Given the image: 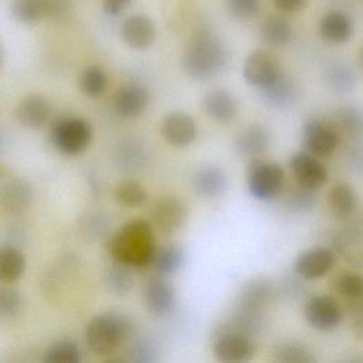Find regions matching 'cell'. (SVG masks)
I'll use <instances>...</instances> for the list:
<instances>
[{
    "label": "cell",
    "mask_w": 363,
    "mask_h": 363,
    "mask_svg": "<svg viewBox=\"0 0 363 363\" xmlns=\"http://www.w3.org/2000/svg\"><path fill=\"white\" fill-rule=\"evenodd\" d=\"M52 112L50 101L41 95H29L21 101L18 120L27 128L39 129L48 123Z\"/></svg>",
    "instance_id": "cell-22"
},
{
    "label": "cell",
    "mask_w": 363,
    "mask_h": 363,
    "mask_svg": "<svg viewBox=\"0 0 363 363\" xmlns=\"http://www.w3.org/2000/svg\"><path fill=\"white\" fill-rule=\"evenodd\" d=\"M135 323L121 312H105L93 318L86 329V341L99 356H109L135 335Z\"/></svg>",
    "instance_id": "cell-3"
},
{
    "label": "cell",
    "mask_w": 363,
    "mask_h": 363,
    "mask_svg": "<svg viewBox=\"0 0 363 363\" xmlns=\"http://www.w3.org/2000/svg\"><path fill=\"white\" fill-rule=\"evenodd\" d=\"M230 62V52L211 31L195 33L182 56V67L195 80H208L220 75Z\"/></svg>",
    "instance_id": "cell-1"
},
{
    "label": "cell",
    "mask_w": 363,
    "mask_h": 363,
    "mask_svg": "<svg viewBox=\"0 0 363 363\" xmlns=\"http://www.w3.org/2000/svg\"><path fill=\"white\" fill-rule=\"evenodd\" d=\"M303 145L313 156L326 158L337 150L339 133L331 123L320 118H311L303 126Z\"/></svg>",
    "instance_id": "cell-7"
},
{
    "label": "cell",
    "mask_w": 363,
    "mask_h": 363,
    "mask_svg": "<svg viewBox=\"0 0 363 363\" xmlns=\"http://www.w3.org/2000/svg\"><path fill=\"white\" fill-rule=\"evenodd\" d=\"M291 173L299 186L315 191L324 186L328 172L324 163L310 152H297L289 161Z\"/></svg>",
    "instance_id": "cell-9"
},
{
    "label": "cell",
    "mask_w": 363,
    "mask_h": 363,
    "mask_svg": "<svg viewBox=\"0 0 363 363\" xmlns=\"http://www.w3.org/2000/svg\"><path fill=\"white\" fill-rule=\"evenodd\" d=\"M335 255L326 247L301 252L295 260V271L303 279L314 280L326 275L335 265Z\"/></svg>",
    "instance_id": "cell-13"
},
{
    "label": "cell",
    "mask_w": 363,
    "mask_h": 363,
    "mask_svg": "<svg viewBox=\"0 0 363 363\" xmlns=\"http://www.w3.org/2000/svg\"><path fill=\"white\" fill-rule=\"evenodd\" d=\"M281 73L279 61L267 50H255L244 63V79L259 90L271 86Z\"/></svg>",
    "instance_id": "cell-8"
},
{
    "label": "cell",
    "mask_w": 363,
    "mask_h": 363,
    "mask_svg": "<svg viewBox=\"0 0 363 363\" xmlns=\"http://www.w3.org/2000/svg\"><path fill=\"white\" fill-rule=\"evenodd\" d=\"M260 35L263 41L271 45H286L292 39V27L286 18L271 14L261 23Z\"/></svg>",
    "instance_id": "cell-28"
},
{
    "label": "cell",
    "mask_w": 363,
    "mask_h": 363,
    "mask_svg": "<svg viewBox=\"0 0 363 363\" xmlns=\"http://www.w3.org/2000/svg\"><path fill=\"white\" fill-rule=\"evenodd\" d=\"M156 248L152 225L144 220L126 223L108 243V250L116 262L139 269L150 267Z\"/></svg>",
    "instance_id": "cell-2"
},
{
    "label": "cell",
    "mask_w": 363,
    "mask_h": 363,
    "mask_svg": "<svg viewBox=\"0 0 363 363\" xmlns=\"http://www.w3.org/2000/svg\"><path fill=\"white\" fill-rule=\"evenodd\" d=\"M314 191L299 186V190L295 191L290 197L291 209L294 211H307L312 209L315 203L316 197Z\"/></svg>",
    "instance_id": "cell-41"
},
{
    "label": "cell",
    "mask_w": 363,
    "mask_h": 363,
    "mask_svg": "<svg viewBox=\"0 0 363 363\" xmlns=\"http://www.w3.org/2000/svg\"><path fill=\"white\" fill-rule=\"evenodd\" d=\"M129 267L123 263L116 262L106 272V286L116 296H124L133 289V276Z\"/></svg>",
    "instance_id": "cell-30"
},
{
    "label": "cell",
    "mask_w": 363,
    "mask_h": 363,
    "mask_svg": "<svg viewBox=\"0 0 363 363\" xmlns=\"http://www.w3.org/2000/svg\"><path fill=\"white\" fill-rule=\"evenodd\" d=\"M143 296L148 310L156 315L169 313L175 307V290L164 278L152 277L148 279L144 284Z\"/></svg>",
    "instance_id": "cell-14"
},
{
    "label": "cell",
    "mask_w": 363,
    "mask_h": 363,
    "mask_svg": "<svg viewBox=\"0 0 363 363\" xmlns=\"http://www.w3.org/2000/svg\"><path fill=\"white\" fill-rule=\"evenodd\" d=\"M212 346L214 356L220 362H247L255 354L252 337L218 327L214 329L212 335Z\"/></svg>",
    "instance_id": "cell-6"
},
{
    "label": "cell",
    "mask_w": 363,
    "mask_h": 363,
    "mask_svg": "<svg viewBox=\"0 0 363 363\" xmlns=\"http://www.w3.org/2000/svg\"><path fill=\"white\" fill-rule=\"evenodd\" d=\"M26 267L24 255L14 247H5L0 252V279L13 284L21 279Z\"/></svg>",
    "instance_id": "cell-29"
},
{
    "label": "cell",
    "mask_w": 363,
    "mask_h": 363,
    "mask_svg": "<svg viewBox=\"0 0 363 363\" xmlns=\"http://www.w3.org/2000/svg\"><path fill=\"white\" fill-rule=\"evenodd\" d=\"M325 77L330 88L340 92H350L356 86V77L352 69L340 61L328 65Z\"/></svg>",
    "instance_id": "cell-34"
},
{
    "label": "cell",
    "mask_w": 363,
    "mask_h": 363,
    "mask_svg": "<svg viewBox=\"0 0 363 363\" xmlns=\"http://www.w3.org/2000/svg\"><path fill=\"white\" fill-rule=\"evenodd\" d=\"M150 95L147 89L139 84H128L116 92L114 108L123 118H135L147 109Z\"/></svg>",
    "instance_id": "cell-18"
},
{
    "label": "cell",
    "mask_w": 363,
    "mask_h": 363,
    "mask_svg": "<svg viewBox=\"0 0 363 363\" xmlns=\"http://www.w3.org/2000/svg\"><path fill=\"white\" fill-rule=\"evenodd\" d=\"M116 199L124 207H140L147 199V193L137 180L127 179L116 186Z\"/></svg>",
    "instance_id": "cell-36"
},
{
    "label": "cell",
    "mask_w": 363,
    "mask_h": 363,
    "mask_svg": "<svg viewBox=\"0 0 363 363\" xmlns=\"http://www.w3.org/2000/svg\"><path fill=\"white\" fill-rule=\"evenodd\" d=\"M122 35L127 45L135 50H143L154 43L156 27L146 16H131L123 25Z\"/></svg>",
    "instance_id": "cell-21"
},
{
    "label": "cell",
    "mask_w": 363,
    "mask_h": 363,
    "mask_svg": "<svg viewBox=\"0 0 363 363\" xmlns=\"http://www.w3.org/2000/svg\"><path fill=\"white\" fill-rule=\"evenodd\" d=\"M90 218V223L88 225H84V228L89 229L90 235L94 237V235H101V233H105L106 229L108 228L105 218L101 216H92Z\"/></svg>",
    "instance_id": "cell-44"
},
{
    "label": "cell",
    "mask_w": 363,
    "mask_h": 363,
    "mask_svg": "<svg viewBox=\"0 0 363 363\" xmlns=\"http://www.w3.org/2000/svg\"><path fill=\"white\" fill-rule=\"evenodd\" d=\"M203 109L216 122L230 123L238 113V103L233 94L225 90H214L203 99Z\"/></svg>",
    "instance_id": "cell-23"
},
{
    "label": "cell",
    "mask_w": 363,
    "mask_h": 363,
    "mask_svg": "<svg viewBox=\"0 0 363 363\" xmlns=\"http://www.w3.org/2000/svg\"><path fill=\"white\" fill-rule=\"evenodd\" d=\"M43 361L46 363H79L82 352L74 342L61 340L50 346L44 354Z\"/></svg>",
    "instance_id": "cell-35"
},
{
    "label": "cell",
    "mask_w": 363,
    "mask_h": 363,
    "mask_svg": "<svg viewBox=\"0 0 363 363\" xmlns=\"http://www.w3.org/2000/svg\"><path fill=\"white\" fill-rule=\"evenodd\" d=\"M359 62H360L361 67H363V46L361 48L360 52H359Z\"/></svg>",
    "instance_id": "cell-46"
},
{
    "label": "cell",
    "mask_w": 363,
    "mask_h": 363,
    "mask_svg": "<svg viewBox=\"0 0 363 363\" xmlns=\"http://www.w3.org/2000/svg\"><path fill=\"white\" fill-rule=\"evenodd\" d=\"M150 216L155 226L161 233L169 235L184 226L188 211L186 205L178 197L167 195L155 203Z\"/></svg>",
    "instance_id": "cell-12"
},
{
    "label": "cell",
    "mask_w": 363,
    "mask_h": 363,
    "mask_svg": "<svg viewBox=\"0 0 363 363\" xmlns=\"http://www.w3.org/2000/svg\"><path fill=\"white\" fill-rule=\"evenodd\" d=\"M303 314L310 326L322 331L333 330L342 320L341 307L328 295L309 297L306 301Z\"/></svg>",
    "instance_id": "cell-10"
},
{
    "label": "cell",
    "mask_w": 363,
    "mask_h": 363,
    "mask_svg": "<svg viewBox=\"0 0 363 363\" xmlns=\"http://www.w3.org/2000/svg\"><path fill=\"white\" fill-rule=\"evenodd\" d=\"M339 128L352 139L363 135V111L357 106H345L335 113Z\"/></svg>",
    "instance_id": "cell-33"
},
{
    "label": "cell",
    "mask_w": 363,
    "mask_h": 363,
    "mask_svg": "<svg viewBox=\"0 0 363 363\" xmlns=\"http://www.w3.org/2000/svg\"><path fill=\"white\" fill-rule=\"evenodd\" d=\"M82 93L91 99L101 97L108 86V77L105 71L96 65H91L82 71L79 78Z\"/></svg>",
    "instance_id": "cell-32"
},
{
    "label": "cell",
    "mask_w": 363,
    "mask_h": 363,
    "mask_svg": "<svg viewBox=\"0 0 363 363\" xmlns=\"http://www.w3.org/2000/svg\"><path fill=\"white\" fill-rule=\"evenodd\" d=\"M335 288L341 296L354 301L363 296V276L354 272L340 274L335 278Z\"/></svg>",
    "instance_id": "cell-37"
},
{
    "label": "cell",
    "mask_w": 363,
    "mask_h": 363,
    "mask_svg": "<svg viewBox=\"0 0 363 363\" xmlns=\"http://www.w3.org/2000/svg\"><path fill=\"white\" fill-rule=\"evenodd\" d=\"M186 263V252L177 243H167L157 247L150 267L158 275L169 276L177 273Z\"/></svg>",
    "instance_id": "cell-25"
},
{
    "label": "cell",
    "mask_w": 363,
    "mask_h": 363,
    "mask_svg": "<svg viewBox=\"0 0 363 363\" xmlns=\"http://www.w3.org/2000/svg\"><path fill=\"white\" fill-rule=\"evenodd\" d=\"M127 360L135 363L157 362L159 360L158 347L150 340H137L127 350Z\"/></svg>",
    "instance_id": "cell-38"
},
{
    "label": "cell",
    "mask_w": 363,
    "mask_h": 363,
    "mask_svg": "<svg viewBox=\"0 0 363 363\" xmlns=\"http://www.w3.org/2000/svg\"><path fill=\"white\" fill-rule=\"evenodd\" d=\"M67 9V0H13L11 13L18 22L33 25L55 18Z\"/></svg>",
    "instance_id": "cell-11"
},
{
    "label": "cell",
    "mask_w": 363,
    "mask_h": 363,
    "mask_svg": "<svg viewBox=\"0 0 363 363\" xmlns=\"http://www.w3.org/2000/svg\"><path fill=\"white\" fill-rule=\"evenodd\" d=\"M354 305H352L350 316H352V327L354 333L359 337H363V296L361 298L354 299Z\"/></svg>",
    "instance_id": "cell-42"
},
{
    "label": "cell",
    "mask_w": 363,
    "mask_h": 363,
    "mask_svg": "<svg viewBox=\"0 0 363 363\" xmlns=\"http://www.w3.org/2000/svg\"><path fill=\"white\" fill-rule=\"evenodd\" d=\"M192 184L199 196L216 199L226 190L227 178L220 167L208 165L196 172Z\"/></svg>",
    "instance_id": "cell-24"
},
{
    "label": "cell",
    "mask_w": 363,
    "mask_h": 363,
    "mask_svg": "<svg viewBox=\"0 0 363 363\" xmlns=\"http://www.w3.org/2000/svg\"><path fill=\"white\" fill-rule=\"evenodd\" d=\"M273 356L280 363H312L316 361L309 348L293 341L278 343L274 347Z\"/></svg>",
    "instance_id": "cell-31"
},
{
    "label": "cell",
    "mask_w": 363,
    "mask_h": 363,
    "mask_svg": "<svg viewBox=\"0 0 363 363\" xmlns=\"http://www.w3.org/2000/svg\"><path fill=\"white\" fill-rule=\"evenodd\" d=\"M263 101L272 109H290L298 99V88L292 78L282 72L279 77L267 88L260 90Z\"/></svg>",
    "instance_id": "cell-17"
},
{
    "label": "cell",
    "mask_w": 363,
    "mask_h": 363,
    "mask_svg": "<svg viewBox=\"0 0 363 363\" xmlns=\"http://www.w3.org/2000/svg\"><path fill=\"white\" fill-rule=\"evenodd\" d=\"M161 133L165 141L172 146L186 147L196 137V125L189 114L175 112L163 120Z\"/></svg>",
    "instance_id": "cell-16"
},
{
    "label": "cell",
    "mask_w": 363,
    "mask_h": 363,
    "mask_svg": "<svg viewBox=\"0 0 363 363\" xmlns=\"http://www.w3.org/2000/svg\"><path fill=\"white\" fill-rule=\"evenodd\" d=\"M320 35L327 43H346L352 35V22L341 12H330L320 21Z\"/></svg>",
    "instance_id": "cell-27"
},
{
    "label": "cell",
    "mask_w": 363,
    "mask_h": 363,
    "mask_svg": "<svg viewBox=\"0 0 363 363\" xmlns=\"http://www.w3.org/2000/svg\"><path fill=\"white\" fill-rule=\"evenodd\" d=\"M327 205L335 218L344 220L352 216L357 209L358 197L350 184L337 182L329 190Z\"/></svg>",
    "instance_id": "cell-26"
},
{
    "label": "cell",
    "mask_w": 363,
    "mask_h": 363,
    "mask_svg": "<svg viewBox=\"0 0 363 363\" xmlns=\"http://www.w3.org/2000/svg\"><path fill=\"white\" fill-rule=\"evenodd\" d=\"M272 296V286L264 279L252 280L246 284L238 298L235 312L260 316L263 308Z\"/></svg>",
    "instance_id": "cell-19"
},
{
    "label": "cell",
    "mask_w": 363,
    "mask_h": 363,
    "mask_svg": "<svg viewBox=\"0 0 363 363\" xmlns=\"http://www.w3.org/2000/svg\"><path fill=\"white\" fill-rule=\"evenodd\" d=\"M274 5L284 13H297L305 9L308 0H273Z\"/></svg>",
    "instance_id": "cell-43"
},
{
    "label": "cell",
    "mask_w": 363,
    "mask_h": 363,
    "mask_svg": "<svg viewBox=\"0 0 363 363\" xmlns=\"http://www.w3.org/2000/svg\"><path fill=\"white\" fill-rule=\"evenodd\" d=\"M23 309L22 295L13 289L0 291V313L4 318H16Z\"/></svg>",
    "instance_id": "cell-39"
},
{
    "label": "cell",
    "mask_w": 363,
    "mask_h": 363,
    "mask_svg": "<svg viewBox=\"0 0 363 363\" xmlns=\"http://www.w3.org/2000/svg\"><path fill=\"white\" fill-rule=\"evenodd\" d=\"M33 201V186L22 178L9 180L0 193L1 207L11 216H22L28 211Z\"/></svg>",
    "instance_id": "cell-15"
},
{
    "label": "cell",
    "mask_w": 363,
    "mask_h": 363,
    "mask_svg": "<svg viewBox=\"0 0 363 363\" xmlns=\"http://www.w3.org/2000/svg\"><path fill=\"white\" fill-rule=\"evenodd\" d=\"M271 145L269 131L262 125H248L235 138V148L239 154L247 158L264 154Z\"/></svg>",
    "instance_id": "cell-20"
},
{
    "label": "cell",
    "mask_w": 363,
    "mask_h": 363,
    "mask_svg": "<svg viewBox=\"0 0 363 363\" xmlns=\"http://www.w3.org/2000/svg\"><path fill=\"white\" fill-rule=\"evenodd\" d=\"M131 0H104V9L110 16H118L124 11Z\"/></svg>",
    "instance_id": "cell-45"
},
{
    "label": "cell",
    "mask_w": 363,
    "mask_h": 363,
    "mask_svg": "<svg viewBox=\"0 0 363 363\" xmlns=\"http://www.w3.org/2000/svg\"><path fill=\"white\" fill-rule=\"evenodd\" d=\"M92 127L84 118H67L59 121L52 131L55 147L67 156L82 154L92 141Z\"/></svg>",
    "instance_id": "cell-4"
},
{
    "label": "cell",
    "mask_w": 363,
    "mask_h": 363,
    "mask_svg": "<svg viewBox=\"0 0 363 363\" xmlns=\"http://www.w3.org/2000/svg\"><path fill=\"white\" fill-rule=\"evenodd\" d=\"M227 8L239 20H252L258 16L261 0H226Z\"/></svg>",
    "instance_id": "cell-40"
},
{
    "label": "cell",
    "mask_w": 363,
    "mask_h": 363,
    "mask_svg": "<svg viewBox=\"0 0 363 363\" xmlns=\"http://www.w3.org/2000/svg\"><path fill=\"white\" fill-rule=\"evenodd\" d=\"M248 189L255 199L269 201L284 188V171L279 164L255 161L248 169Z\"/></svg>",
    "instance_id": "cell-5"
}]
</instances>
